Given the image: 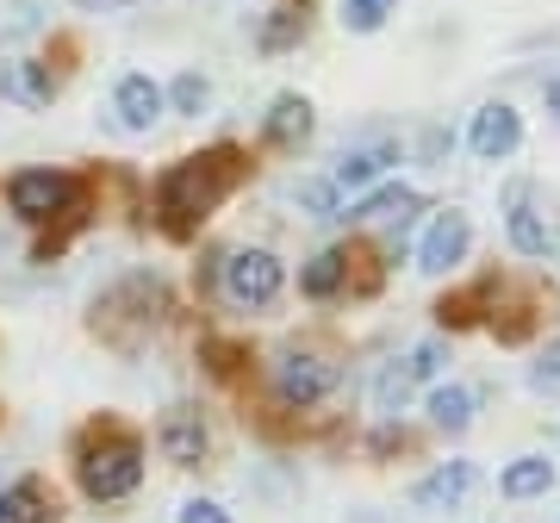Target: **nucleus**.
I'll list each match as a JSON object with an SVG mask.
<instances>
[{"instance_id":"1","label":"nucleus","mask_w":560,"mask_h":523,"mask_svg":"<svg viewBox=\"0 0 560 523\" xmlns=\"http://www.w3.org/2000/svg\"><path fill=\"white\" fill-rule=\"evenodd\" d=\"M249 182V150L243 143H212V150H194V156L168 162L156 175V194H150V224H156L168 243H194L212 224L237 187Z\"/></svg>"},{"instance_id":"2","label":"nucleus","mask_w":560,"mask_h":523,"mask_svg":"<svg viewBox=\"0 0 560 523\" xmlns=\"http://www.w3.org/2000/svg\"><path fill=\"white\" fill-rule=\"evenodd\" d=\"M69 467H75V486L88 504H125V499H138V486H143L150 443L125 418L101 411V418H88L69 437Z\"/></svg>"},{"instance_id":"3","label":"nucleus","mask_w":560,"mask_h":523,"mask_svg":"<svg viewBox=\"0 0 560 523\" xmlns=\"http://www.w3.org/2000/svg\"><path fill=\"white\" fill-rule=\"evenodd\" d=\"M7 212L32 231H44L38 256H50L62 243V231H75L88 219V206H94V182L75 175V168H13L7 175Z\"/></svg>"},{"instance_id":"4","label":"nucleus","mask_w":560,"mask_h":523,"mask_svg":"<svg viewBox=\"0 0 560 523\" xmlns=\"http://www.w3.org/2000/svg\"><path fill=\"white\" fill-rule=\"evenodd\" d=\"M175 305H168V287L156 281V275H125L113 293H101L94 300V337L106 342V349H119V356H138L143 342H150V330H156L162 318H168Z\"/></svg>"},{"instance_id":"5","label":"nucleus","mask_w":560,"mask_h":523,"mask_svg":"<svg viewBox=\"0 0 560 523\" xmlns=\"http://www.w3.org/2000/svg\"><path fill=\"white\" fill-rule=\"evenodd\" d=\"M342 386V362L330 349H312V342H287L275 362H268V399L275 411H318L330 393Z\"/></svg>"},{"instance_id":"6","label":"nucleus","mask_w":560,"mask_h":523,"mask_svg":"<svg viewBox=\"0 0 560 523\" xmlns=\"http://www.w3.org/2000/svg\"><path fill=\"white\" fill-rule=\"evenodd\" d=\"M280 293H287V262H280L275 249H261V243L224 249V262H219V300H224V312L256 318V312H268Z\"/></svg>"},{"instance_id":"7","label":"nucleus","mask_w":560,"mask_h":523,"mask_svg":"<svg viewBox=\"0 0 560 523\" xmlns=\"http://www.w3.org/2000/svg\"><path fill=\"white\" fill-rule=\"evenodd\" d=\"M467 249H474L467 212L460 206H442V212H430V224H423V237H418V275H430V281L455 275L460 262H467Z\"/></svg>"},{"instance_id":"8","label":"nucleus","mask_w":560,"mask_h":523,"mask_svg":"<svg viewBox=\"0 0 560 523\" xmlns=\"http://www.w3.org/2000/svg\"><path fill=\"white\" fill-rule=\"evenodd\" d=\"M156 449H162V462H175V467H206L212 462V423H206L200 405H162V418H156Z\"/></svg>"},{"instance_id":"9","label":"nucleus","mask_w":560,"mask_h":523,"mask_svg":"<svg viewBox=\"0 0 560 523\" xmlns=\"http://www.w3.org/2000/svg\"><path fill=\"white\" fill-rule=\"evenodd\" d=\"M168 119V94H162V81L150 69H125L113 81V125L131 131V138H150L156 125Z\"/></svg>"},{"instance_id":"10","label":"nucleus","mask_w":560,"mask_h":523,"mask_svg":"<svg viewBox=\"0 0 560 523\" xmlns=\"http://www.w3.org/2000/svg\"><path fill=\"white\" fill-rule=\"evenodd\" d=\"M399 162H405L399 138H368V143H349V150H342L337 168H330V182H337L342 194H368V187H381Z\"/></svg>"},{"instance_id":"11","label":"nucleus","mask_w":560,"mask_h":523,"mask_svg":"<svg viewBox=\"0 0 560 523\" xmlns=\"http://www.w3.org/2000/svg\"><path fill=\"white\" fill-rule=\"evenodd\" d=\"M57 94H62V81L44 57H7L0 62V101L7 106H20V113H50Z\"/></svg>"},{"instance_id":"12","label":"nucleus","mask_w":560,"mask_h":523,"mask_svg":"<svg viewBox=\"0 0 560 523\" xmlns=\"http://www.w3.org/2000/svg\"><path fill=\"white\" fill-rule=\"evenodd\" d=\"M312 131H318V106L305 101V94H275L268 101V113H261V143L268 150H280V156H300L305 143H312Z\"/></svg>"},{"instance_id":"13","label":"nucleus","mask_w":560,"mask_h":523,"mask_svg":"<svg viewBox=\"0 0 560 523\" xmlns=\"http://www.w3.org/2000/svg\"><path fill=\"white\" fill-rule=\"evenodd\" d=\"M517 143H523V113L511 101H486L480 113H474V125H467V150H474V162L517 156Z\"/></svg>"},{"instance_id":"14","label":"nucleus","mask_w":560,"mask_h":523,"mask_svg":"<svg viewBox=\"0 0 560 523\" xmlns=\"http://www.w3.org/2000/svg\"><path fill=\"white\" fill-rule=\"evenodd\" d=\"M474 486H480V467L474 462H442L411 486V504H418V511H460V499H467Z\"/></svg>"},{"instance_id":"15","label":"nucleus","mask_w":560,"mask_h":523,"mask_svg":"<svg viewBox=\"0 0 560 523\" xmlns=\"http://www.w3.org/2000/svg\"><path fill=\"white\" fill-rule=\"evenodd\" d=\"M504 206H511V212H504V237H511V249H517V256H548V212H536V206H529V182H511V194H504Z\"/></svg>"},{"instance_id":"16","label":"nucleus","mask_w":560,"mask_h":523,"mask_svg":"<svg viewBox=\"0 0 560 523\" xmlns=\"http://www.w3.org/2000/svg\"><path fill=\"white\" fill-rule=\"evenodd\" d=\"M305 32H312V0H275L256 25V50L261 57H280V50H293Z\"/></svg>"},{"instance_id":"17","label":"nucleus","mask_w":560,"mask_h":523,"mask_svg":"<svg viewBox=\"0 0 560 523\" xmlns=\"http://www.w3.org/2000/svg\"><path fill=\"white\" fill-rule=\"evenodd\" d=\"M423 411H430V430L467 437V430H474V411H480V393H474V386H455V381H436L423 393Z\"/></svg>"},{"instance_id":"18","label":"nucleus","mask_w":560,"mask_h":523,"mask_svg":"<svg viewBox=\"0 0 560 523\" xmlns=\"http://www.w3.org/2000/svg\"><path fill=\"white\" fill-rule=\"evenodd\" d=\"M300 293L312 305H330L349 293V243H330V249H318V256L300 268Z\"/></svg>"},{"instance_id":"19","label":"nucleus","mask_w":560,"mask_h":523,"mask_svg":"<svg viewBox=\"0 0 560 523\" xmlns=\"http://www.w3.org/2000/svg\"><path fill=\"white\" fill-rule=\"evenodd\" d=\"M0 523H57V492L38 474H20L13 486H0Z\"/></svg>"},{"instance_id":"20","label":"nucleus","mask_w":560,"mask_h":523,"mask_svg":"<svg viewBox=\"0 0 560 523\" xmlns=\"http://www.w3.org/2000/svg\"><path fill=\"white\" fill-rule=\"evenodd\" d=\"M411 212H423V200H418L405 182H381V187H368V194H355V206H342V219H355V224L411 219Z\"/></svg>"},{"instance_id":"21","label":"nucleus","mask_w":560,"mask_h":523,"mask_svg":"<svg viewBox=\"0 0 560 523\" xmlns=\"http://www.w3.org/2000/svg\"><path fill=\"white\" fill-rule=\"evenodd\" d=\"M560 480V467L548 462V455H517V462L499 474V492L504 499H548Z\"/></svg>"},{"instance_id":"22","label":"nucleus","mask_w":560,"mask_h":523,"mask_svg":"<svg viewBox=\"0 0 560 523\" xmlns=\"http://www.w3.org/2000/svg\"><path fill=\"white\" fill-rule=\"evenodd\" d=\"M162 94H168V113L175 119H206L212 113V75H200V69H180Z\"/></svg>"},{"instance_id":"23","label":"nucleus","mask_w":560,"mask_h":523,"mask_svg":"<svg viewBox=\"0 0 560 523\" xmlns=\"http://www.w3.org/2000/svg\"><path fill=\"white\" fill-rule=\"evenodd\" d=\"M293 206H300L305 219H342V187L330 175H312V182L293 187Z\"/></svg>"},{"instance_id":"24","label":"nucleus","mask_w":560,"mask_h":523,"mask_svg":"<svg viewBox=\"0 0 560 523\" xmlns=\"http://www.w3.org/2000/svg\"><path fill=\"white\" fill-rule=\"evenodd\" d=\"M411 374H405V356L399 362H386L381 374H374V411H381V418H399L405 411V399H411Z\"/></svg>"},{"instance_id":"25","label":"nucleus","mask_w":560,"mask_h":523,"mask_svg":"<svg viewBox=\"0 0 560 523\" xmlns=\"http://www.w3.org/2000/svg\"><path fill=\"white\" fill-rule=\"evenodd\" d=\"M399 13V0H342V32H355V38H368V32H381L386 20Z\"/></svg>"},{"instance_id":"26","label":"nucleus","mask_w":560,"mask_h":523,"mask_svg":"<svg viewBox=\"0 0 560 523\" xmlns=\"http://www.w3.org/2000/svg\"><path fill=\"white\" fill-rule=\"evenodd\" d=\"M44 32V7L38 0H0V44H20Z\"/></svg>"},{"instance_id":"27","label":"nucleus","mask_w":560,"mask_h":523,"mask_svg":"<svg viewBox=\"0 0 560 523\" xmlns=\"http://www.w3.org/2000/svg\"><path fill=\"white\" fill-rule=\"evenodd\" d=\"M442 368H448V342H442V337H423L418 349H405V374H411L418 386L436 381Z\"/></svg>"},{"instance_id":"28","label":"nucleus","mask_w":560,"mask_h":523,"mask_svg":"<svg viewBox=\"0 0 560 523\" xmlns=\"http://www.w3.org/2000/svg\"><path fill=\"white\" fill-rule=\"evenodd\" d=\"M529 386H536L541 399H560V337L541 349L536 362H529Z\"/></svg>"},{"instance_id":"29","label":"nucleus","mask_w":560,"mask_h":523,"mask_svg":"<svg viewBox=\"0 0 560 523\" xmlns=\"http://www.w3.org/2000/svg\"><path fill=\"white\" fill-rule=\"evenodd\" d=\"M175 523H237V518H231L219 499H180Z\"/></svg>"},{"instance_id":"30","label":"nucleus","mask_w":560,"mask_h":523,"mask_svg":"<svg viewBox=\"0 0 560 523\" xmlns=\"http://www.w3.org/2000/svg\"><path fill=\"white\" fill-rule=\"evenodd\" d=\"M448 150H455V131H448V125H430V131L418 138V156L423 162H442Z\"/></svg>"},{"instance_id":"31","label":"nucleus","mask_w":560,"mask_h":523,"mask_svg":"<svg viewBox=\"0 0 560 523\" xmlns=\"http://www.w3.org/2000/svg\"><path fill=\"white\" fill-rule=\"evenodd\" d=\"M81 13H131V7H138V0H75Z\"/></svg>"},{"instance_id":"32","label":"nucleus","mask_w":560,"mask_h":523,"mask_svg":"<svg viewBox=\"0 0 560 523\" xmlns=\"http://www.w3.org/2000/svg\"><path fill=\"white\" fill-rule=\"evenodd\" d=\"M541 106H548V113H555V119H560V75L548 81V88H541Z\"/></svg>"}]
</instances>
